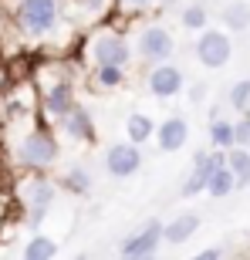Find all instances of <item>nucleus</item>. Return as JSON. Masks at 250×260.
Wrapping results in <instances>:
<instances>
[{"instance_id": "f257e3e1", "label": "nucleus", "mask_w": 250, "mask_h": 260, "mask_svg": "<svg viewBox=\"0 0 250 260\" xmlns=\"http://www.w3.org/2000/svg\"><path fill=\"white\" fill-rule=\"evenodd\" d=\"M14 20L27 38H44L58 24V4L54 0H20Z\"/></svg>"}, {"instance_id": "f03ea898", "label": "nucleus", "mask_w": 250, "mask_h": 260, "mask_svg": "<svg viewBox=\"0 0 250 260\" xmlns=\"http://www.w3.org/2000/svg\"><path fill=\"white\" fill-rule=\"evenodd\" d=\"M17 155H20V162L27 166V169H44V166H51L54 159H58V142H54L51 132L38 128V132L24 135Z\"/></svg>"}, {"instance_id": "7ed1b4c3", "label": "nucleus", "mask_w": 250, "mask_h": 260, "mask_svg": "<svg viewBox=\"0 0 250 260\" xmlns=\"http://www.w3.org/2000/svg\"><path fill=\"white\" fill-rule=\"evenodd\" d=\"M230 54H233V44L223 30H203L200 41H196V58L206 68H223L230 61Z\"/></svg>"}, {"instance_id": "20e7f679", "label": "nucleus", "mask_w": 250, "mask_h": 260, "mask_svg": "<svg viewBox=\"0 0 250 260\" xmlns=\"http://www.w3.org/2000/svg\"><path fill=\"white\" fill-rule=\"evenodd\" d=\"M129 41L118 34V30H102L95 41H91V58L98 61V64H122L129 61Z\"/></svg>"}, {"instance_id": "39448f33", "label": "nucleus", "mask_w": 250, "mask_h": 260, "mask_svg": "<svg viewBox=\"0 0 250 260\" xmlns=\"http://www.w3.org/2000/svg\"><path fill=\"white\" fill-rule=\"evenodd\" d=\"M139 54H142L145 61H152V64L166 61L173 54V34L166 27H159V24H149V27L139 34Z\"/></svg>"}, {"instance_id": "423d86ee", "label": "nucleus", "mask_w": 250, "mask_h": 260, "mask_svg": "<svg viewBox=\"0 0 250 260\" xmlns=\"http://www.w3.org/2000/svg\"><path fill=\"white\" fill-rule=\"evenodd\" d=\"M227 162V152H196V159H193V173L190 179L183 183V189L179 193L183 196H196L206 189V179H210V173L216 169V166Z\"/></svg>"}, {"instance_id": "0eeeda50", "label": "nucleus", "mask_w": 250, "mask_h": 260, "mask_svg": "<svg viewBox=\"0 0 250 260\" xmlns=\"http://www.w3.org/2000/svg\"><path fill=\"white\" fill-rule=\"evenodd\" d=\"M108 173L115 176V179H129L132 173H139V166H142V152H139V145L135 142H118L108 149Z\"/></svg>"}, {"instance_id": "6e6552de", "label": "nucleus", "mask_w": 250, "mask_h": 260, "mask_svg": "<svg viewBox=\"0 0 250 260\" xmlns=\"http://www.w3.org/2000/svg\"><path fill=\"white\" fill-rule=\"evenodd\" d=\"M159 240H163V223L149 220L139 233H132L129 240L122 243V257H152L159 250Z\"/></svg>"}, {"instance_id": "1a4fd4ad", "label": "nucleus", "mask_w": 250, "mask_h": 260, "mask_svg": "<svg viewBox=\"0 0 250 260\" xmlns=\"http://www.w3.org/2000/svg\"><path fill=\"white\" fill-rule=\"evenodd\" d=\"M149 91H152L155 98H173L183 91V71L176 64H166V61H159V64L149 71Z\"/></svg>"}, {"instance_id": "9d476101", "label": "nucleus", "mask_w": 250, "mask_h": 260, "mask_svg": "<svg viewBox=\"0 0 250 260\" xmlns=\"http://www.w3.org/2000/svg\"><path fill=\"white\" fill-rule=\"evenodd\" d=\"M186 139H190L186 118L173 115V118H166L163 125H159V149H163V152H179V149L186 145Z\"/></svg>"}, {"instance_id": "9b49d317", "label": "nucleus", "mask_w": 250, "mask_h": 260, "mask_svg": "<svg viewBox=\"0 0 250 260\" xmlns=\"http://www.w3.org/2000/svg\"><path fill=\"white\" fill-rule=\"evenodd\" d=\"M196 230H200V216H196V213H183V216H176L173 223H166V226H163V240L186 243Z\"/></svg>"}, {"instance_id": "f8f14e48", "label": "nucleus", "mask_w": 250, "mask_h": 260, "mask_svg": "<svg viewBox=\"0 0 250 260\" xmlns=\"http://www.w3.org/2000/svg\"><path fill=\"white\" fill-rule=\"evenodd\" d=\"M61 128H65L71 139H91V115L75 102V105L68 108V115L61 118Z\"/></svg>"}, {"instance_id": "ddd939ff", "label": "nucleus", "mask_w": 250, "mask_h": 260, "mask_svg": "<svg viewBox=\"0 0 250 260\" xmlns=\"http://www.w3.org/2000/svg\"><path fill=\"white\" fill-rule=\"evenodd\" d=\"M44 105H48V115L51 118H65L68 115V108L75 105V95H71V85L68 81H58V85L48 91V98H44Z\"/></svg>"}, {"instance_id": "4468645a", "label": "nucleus", "mask_w": 250, "mask_h": 260, "mask_svg": "<svg viewBox=\"0 0 250 260\" xmlns=\"http://www.w3.org/2000/svg\"><path fill=\"white\" fill-rule=\"evenodd\" d=\"M227 166H230L233 173V183H237V189H247L250 186V152L247 149H233V152H227Z\"/></svg>"}, {"instance_id": "2eb2a0df", "label": "nucleus", "mask_w": 250, "mask_h": 260, "mask_svg": "<svg viewBox=\"0 0 250 260\" xmlns=\"http://www.w3.org/2000/svg\"><path fill=\"white\" fill-rule=\"evenodd\" d=\"M233 189H237V183H233V173H230V166L223 162V166H216L210 173V179H206V193L210 196H216V200H223V196H230Z\"/></svg>"}, {"instance_id": "dca6fc26", "label": "nucleus", "mask_w": 250, "mask_h": 260, "mask_svg": "<svg viewBox=\"0 0 250 260\" xmlns=\"http://www.w3.org/2000/svg\"><path fill=\"white\" fill-rule=\"evenodd\" d=\"M223 24L230 30H247L250 27V4L247 0H233L223 7Z\"/></svg>"}, {"instance_id": "f3484780", "label": "nucleus", "mask_w": 250, "mask_h": 260, "mask_svg": "<svg viewBox=\"0 0 250 260\" xmlns=\"http://www.w3.org/2000/svg\"><path fill=\"white\" fill-rule=\"evenodd\" d=\"M24 257L27 260H51V257H58V243L51 240V237H30L27 247H24Z\"/></svg>"}, {"instance_id": "a211bd4d", "label": "nucleus", "mask_w": 250, "mask_h": 260, "mask_svg": "<svg viewBox=\"0 0 250 260\" xmlns=\"http://www.w3.org/2000/svg\"><path fill=\"white\" fill-rule=\"evenodd\" d=\"M152 118L149 115H139V112H135V115H129V122H125V132H129V142H135V145H142L145 139H149V135H152Z\"/></svg>"}, {"instance_id": "6ab92c4d", "label": "nucleus", "mask_w": 250, "mask_h": 260, "mask_svg": "<svg viewBox=\"0 0 250 260\" xmlns=\"http://www.w3.org/2000/svg\"><path fill=\"white\" fill-rule=\"evenodd\" d=\"M27 200H30V206H51V200H54V183H51V179H30Z\"/></svg>"}, {"instance_id": "aec40b11", "label": "nucleus", "mask_w": 250, "mask_h": 260, "mask_svg": "<svg viewBox=\"0 0 250 260\" xmlns=\"http://www.w3.org/2000/svg\"><path fill=\"white\" fill-rule=\"evenodd\" d=\"M210 142L216 145V149H233V125L213 115V125H210Z\"/></svg>"}, {"instance_id": "412c9836", "label": "nucleus", "mask_w": 250, "mask_h": 260, "mask_svg": "<svg viewBox=\"0 0 250 260\" xmlns=\"http://www.w3.org/2000/svg\"><path fill=\"white\" fill-rule=\"evenodd\" d=\"M122 81H125L122 64H98V71H95V85L98 88H118Z\"/></svg>"}, {"instance_id": "4be33fe9", "label": "nucleus", "mask_w": 250, "mask_h": 260, "mask_svg": "<svg viewBox=\"0 0 250 260\" xmlns=\"http://www.w3.org/2000/svg\"><path fill=\"white\" fill-rule=\"evenodd\" d=\"M183 27H190V30H203L206 27V7H203V4L183 7Z\"/></svg>"}, {"instance_id": "5701e85b", "label": "nucleus", "mask_w": 250, "mask_h": 260, "mask_svg": "<svg viewBox=\"0 0 250 260\" xmlns=\"http://www.w3.org/2000/svg\"><path fill=\"white\" fill-rule=\"evenodd\" d=\"M230 105L240 108V112L250 105V78H243V81H237V85L230 88Z\"/></svg>"}, {"instance_id": "b1692460", "label": "nucleus", "mask_w": 250, "mask_h": 260, "mask_svg": "<svg viewBox=\"0 0 250 260\" xmlns=\"http://www.w3.org/2000/svg\"><path fill=\"white\" fill-rule=\"evenodd\" d=\"M61 183H65L68 189H71V193H88V183H91V179H88L85 169H71V173H68L65 179H61Z\"/></svg>"}, {"instance_id": "393cba45", "label": "nucleus", "mask_w": 250, "mask_h": 260, "mask_svg": "<svg viewBox=\"0 0 250 260\" xmlns=\"http://www.w3.org/2000/svg\"><path fill=\"white\" fill-rule=\"evenodd\" d=\"M233 145H250V115L233 125Z\"/></svg>"}, {"instance_id": "a878e982", "label": "nucleus", "mask_w": 250, "mask_h": 260, "mask_svg": "<svg viewBox=\"0 0 250 260\" xmlns=\"http://www.w3.org/2000/svg\"><path fill=\"white\" fill-rule=\"evenodd\" d=\"M115 4H118L122 10H129V14H135V10H145L152 0H115Z\"/></svg>"}, {"instance_id": "bb28decb", "label": "nucleus", "mask_w": 250, "mask_h": 260, "mask_svg": "<svg viewBox=\"0 0 250 260\" xmlns=\"http://www.w3.org/2000/svg\"><path fill=\"white\" fill-rule=\"evenodd\" d=\"M216 257H223L220 247H210V250H203V253H200V260H216Z\"/></svg>"}, {"instance_id": "cd10ccee", "label": "nucleus", "mask_w": 250, "mask_h": 260, "mask_svg": "<svg viewBox=\"0 0 250 260\" xmlns=\"http://www.w3.org/2000/svg\"><path fill=\"white\" fill-rule=\"evenodd\" d=\"M85 7H98V4H105V0H81Z\"/></svg>"}, {"instance_id": "c85d7f7f", "label": "nucleus", "mask_w": 250, "mask_h": 260, "mask_svg": "<svg viewBox=\"0 0 250 260\" xmlns=\"http://www.w3.org/2000/svg\"><path fill=\"white\" fill-rule=\"evenodd\" d=\"M0 223H4V213H0Z\"/></svg>"}]
</instances>
